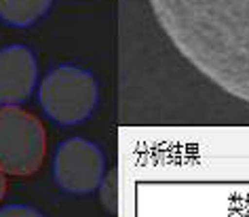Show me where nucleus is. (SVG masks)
Wrapping results in <instances>:
<instances>
[{"label":"nucleus","instance_id":"obj_1","mask_svg":"<svg viewBox=\"0 0 249 217\" xmlns=\"http://www.w3.org/2000/svg\"><path fill=\"white\" fill-rule=\"evenodd\" d=\"M150 7L203 76L249 103V0H150Z\"/></svg>","mask_w":249,"mask_h":217},{"label":"nucleus","instance_id":"obj_2","mask_svg":"<svg viewBox=\"0 0 249 217\" xmlns=\"http://www.w3.org/2000/svg\"><path fill=\"white\" fill-rule=\"evenodd\" d=\"M47 154V129L19 105L0 108V171L13 177L34 175Z\"/></svg>","mask_w":249,"mask_h":217},{"label":"nucleus","instance_id":"obj_3","mask_svg":"<svg viewBox=\"0 0 249 217\" xmlns=\"http://www.w3.org/2000/svg\"><path fill=\"white\" fill-rule=\"evenodd\" d=\"M97 83L91 72L78 66H59L38 86V101L57 125L72 127L87 120L97 105Z\"/></svg>","mask_w":249,"mask_h":217},{"label":"nucleus","instance_id":"obj_4","mask_svg":"<svg viewBox=\"0 0 249 217\" xmlns=\"http://www.w3.org/2000/svg\"><path fill=\"white\" fill-rule=\"evenodd\" d=\"M53 175L61 190L70 194H91L102 185L104 154L89 139L70 137L55 152Z\"/></svg>","mask_w":249,"mask_h":217},{"label":"nucleus","instance_id":"obj_5","mask_svg":"<svg viewBox=\"0 0 249 217\" xmlns=\"http://www.w3.org/2000/svg\"><path fill=\"white\" fill-rule=\"evenodd\" d=\"M38 64L34 53L23 45L0 49V108L21 105L34 93Z\"/></svg>","mask_w":249,"mask_h":217},{"label":"nucleus","instance_id":"obj_6","mask_svg":"<svg viewBox=\"0 0 249 217\" xmlns=\"http://www.w3.org/2000/svg\"><path fill=\"white\" fill-rule=\"evenodd\" d=\"M53 0H0V19L13 28L34 26L47 15Z\"/></svg>","mask_w":249,"mask_h":217},{"label":"nucleus","instance_id":"obj_7","mask_svg":"<svg viewBox=\"0 0 249 217\" xmlns=\"http://www.w3.org/2000/svg\"><path fill=\"white\" fill-rule=\"evenodd\" d=\"M0 217H45L40 211L28 204H7L0 209Z\"/></svg>","mask_w":249,"mask_h":217},{"label":"nucleus","instance_id":"obj_8","mask_svg":"<svg viewBox=\"0 0 249 217\" xmlns=\"http://www.w3.org/2000/svg\"><path fill=\"white\" fill-rule=\"evenodd\" d=\"M4 194H7V173L0 171V202H2Z\"/></svg>","mask_w":249,"mask_h":217}]
</instances>
